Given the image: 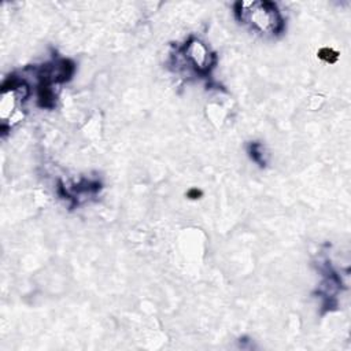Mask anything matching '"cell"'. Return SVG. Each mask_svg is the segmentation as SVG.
Wrapping results in <instances>:
<instances>
[{"label": "cell", "instance_id": "obj_3", "mask_svg": "<svg viewBox=\"0 0 351 351\" xmlns=\"http://www.w3.org/2000/svg\"><path fill=\"white\" fill-rule=\"evenodd\" d=\"M184 62L188 63L189 69L195 73L204 75L208 74L215 63V56L208 51L206 44L197 38H191L181 48Z\"/></svg>", "mask_w": 351, "mask_h": 351}, {"label": "cell", "instance_id": "obj_4", "mask_svg": "<svg viewBox=\"0 0 351 351\" xmlns=\"http://www.w3.org/2000/svg\"><path fill=\"white\" fill-rule=\"evenodd\" d=\"M250 155H251V159L256 163H259L261 166H265L266 160H265V154H263V148L259 143H252L250 145Z\"/></svg>", "mask_w": 351, "mask_h": 351}, {"label": "cell", "instance_id": "obj_2", "mask_svg": "<svg viewBox=\"0 0 351 351\" xmlns=\"http://www.w3.org/2000/svg\"><path fill=\"white\" fill-rule=\"evenodd\" d=\"M29 96V86L15 78L10 77L4 81L1 86L0 97V119H1V133H7L15 123L23 118V103Z\"/></svg>", "mask_w": 351, "mask_h": 351}, {"label": "cell", "instance_id": "obj_1", "mask_svg": "<svg viewBox=\"0 0 351 351\" xmlns=\"http://www.w3.org/2000/svg\"><path fill=\"white\" fill-rule=\"evenodd\" d=\"M234 15L250 30L262 36H277L284 30V18L271 1H237Z\"/></svg>", "mask_w": 351, "mask_h": 351}]
</instances>
